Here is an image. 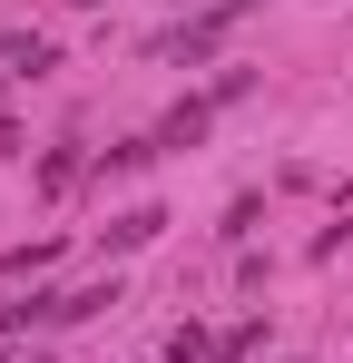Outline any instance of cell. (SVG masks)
<instances>
[{
	"label": "cell",
	"mask_w": 353,
	"mask_h": 363,
	"mask_svg": "<svg viewBox=\"0 0 353 363\" xmlns=\"http://www.w3.org/2000/svg\"><path fill=\"white\" fill-rule=\"evenodd\" d=\"M79 10H108V0H79Z\"/></svg>",
	"instance_id": "277c9868"
},
{
	"label": "cell",
	"mask_w": 353,
	"mask_h": 363,
	"mask_svg": "<svg viewBox=\"0 0 353 363\" xmlns=\"http://www.w3.org/2000/svg\"><path fill=\"white\" fill-rule=\"evenodd\" d=\"M50 69H59L50 40H0V79H50Z\"/></svg>",
	"instance_id": "6da1fadb"
},
{
	"label": "cell",
	"mask_w": 353,
	"mask_h": 363,
	"mask_svg": "<svg viewBox=\"0 0 353 363\" xmlns=\"http://www.w3.org/2000/svg\"><path fill=\"white\" fill-rule=\"evenodd\" d=\"M196 138H206V108H196V99H186V108H167V128H157V147H196Z\"/></svg>",
	"instance_id": "3957f363"
},
{
	"label": "cell",
	"mask_w": 353,
	"mask_h": 363,
	"mask_svg": "<svg viewBox=\"0 0 353 363\" xmlns=\"http://www.w3.org/2000/svg\"><path fill=\"white\" fill-rule=\"evenodd\" d=\"M157 226H167L157 206H128V216H118V226H108V255H128V245H147V236H157Z\"/></svg>",
	"instance_id": "7a4b0ae2"
}]
</instances>
